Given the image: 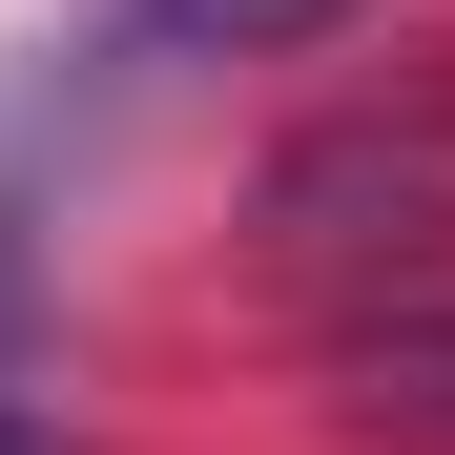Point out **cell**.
Segmentation results:
<instances>
[{
	"mask_svg": "<svg viewBox=\"0 0 455 455\" xmlns=\"http://www.w3.org/2000/svg\"><path fill=\"white\" fill-rule=\"evenodd\" d=\"M331 414L394 435V455H455V290H414V311H352L331 331Z\"/></svg>",
	"mask_w": 455,
	"mask_h": 455,
	"instance_id": "6da1fadb",
	"label": "cell"
},
{
	"mask_svg": "<svg viewBox=\"0 0 455 455\" xmlns=\"http://www.w3.org/2000/svg\"><path fill=\"white\" fill-rule=\"evenodd\" d=\"M311 21H352V0H124L145 62H187V42H311Z\"/></svg>",
	"mask_w": 455,
	"mask_h": 455,
	"instance_id": "7a4b0ae2",
	"label": "cell"
},
{
	"mask_svg": "<svg viewBox=\"0 0 455 455\" xmlns=\"http://www.w3.org/2000/svg\"><path fill=\"white\" fill-rule=\"evenodd\" d=\"M0 455H42V435H0Z\"/></svg>",
	"mask_w": 455,
	"mask_h": 455,
	"instance_id": "3957f363",
	"label": "cell"
}]
</instances>
